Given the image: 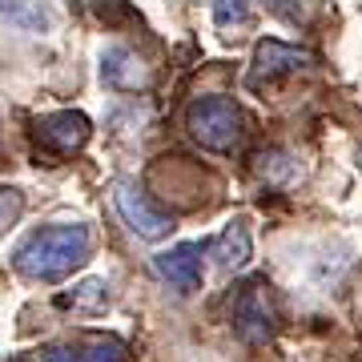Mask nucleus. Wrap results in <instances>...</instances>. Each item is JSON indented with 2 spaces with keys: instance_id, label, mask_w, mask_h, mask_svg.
<instances>
[{
  "instance_id": "obj_1",
  "label": "nucleus",
  "mask_w": 362,
  "mask_h": 362,
  "mask_svg": "<svg viewBox=\"0 0 362 362\" xmlns=\"http://www.w3.org/2000/svg\"><path fill=\"white\" fill-rule=\"evenodd\" d=\"M93 250V233L85 226H45L33 230L13 250L16 274H25L33 282H57L81 266Z\"/></svg>"
},
{
  "instance_id": "obj_2",
  "label": "nucleus",
  "mask_w": 362,
  "mask_h": 362,
  "mask_svg": "<svg viewBox=\"0 0 362 362\" xmlns=\"http://www.w3.org/2000/svg\"><path fill=\"white\" fill-rule=\"evenodd\" d=\"M185 121H189V133L214 153L233 149L242 137V109L230 97H197Z\"/></svg>"
},
{
  "instance_id": "obj_3",
  "label": "nucleus",
  "mask_w": 362,
  "mask_h": 362,
  "mask_svg": "<svg viewBox=\"0 0 362 362\" xmlns=\"http://www.w3.org/2000/svg\"><path fill=\"white\" fill-rule=\"evenodd\" d=\"M233 330L246 338V342H266L274 334L270 286L262 282V278L238 286V294H233Z\"/></svg>"
},
{
  "instance_id": "obj_4",
  "label": "nucleus",
  "mask_w": 362,
  "mask_h": 362,
  "mask_svg": "<svg viewBox=\"0 0 362 362\" xmlns=\"http://www.w3.org/2000/svg\"><path fill=\"white\" fill-rule=\"evenodd\" d=\"M113 206H117V214H121V221H125L137 238H145V242H157V238H165V233L173 230V221H169L161 209L149 206V197H145L137 185H129V181H117Z\"/></svg>"
},
{
  "instance_id": "obj_5",
  "label": "nucleus",
  "mask_w": 362,
  "mask_h": 362,
  "mask_svg": "<svg viewBox=\"0 0 362 362\" xmlns=\"http://www.w3.org/2000/svg\"><path fill=\"white\" fill-rule=\"evenodd\" d=\"M153 270L165 278L177 294H194L202 290V242H181L153 258Z\"/></svg>"
},
{
  "instance_id": "obj_6",
  "label": "nucleus",
  "mask_w": 362,
  "mask_h": 362,
  "mask_svg": "<svg viewBox=\"0 0 362 362\" xmlns=\"http://www.w3.org/2000/svg\"><path fill=\"white\" fill-rule=\"evenodd\" d=\"M37 141L45 145V149H52L57 157L77 153L81 145L89 141V117L73 113V109L45 117V121H37Z\"/></svg>"
},
{
  "instance_id": "obj_7",
  "label": "nucleus",
  "mask_w": 362,
  "mask_h": 362,
  "mask_svg": "<svg viewBox=\"0 0 362 362\" xmlns=\"http://www.w3.org/2000/svg\"><path fill=\"white\" fill-rule=\"evenodd\" d=\"M314 57L310 52L294 49V45H286V40H262L258 49H254V69H250V85H262V81H274L282 77V73H294V69H306Z\"/></svg>"
},
{
  "instance_id": "obj_8",
  "label": "nucleus",
  "mask_w": 362,
  "mask_h": 362,
  "mask_svg": "<svg viewBox=\"0 0 362 362\" xmlns=\"http://www.w3.org/2000/svg\"><path fill=\"white\" fill-rule=\"evenodd\" d=\"M45 362H121L125 358V342L117 338H77V342H57L45 346Z\"/></svg>"
},
{
  "instance_id": "obj_9",
  "label": "nucleus",
  "mask_w": 362,
  "mask_h": 362,
  "mask_svg": "<svg viewBox=\"0 0 362 362\" xmlns=\"http://www.w3.org/2000/svg\"><path fill=\"white\" fill-rule=\"evenodd\" d=\"M101 81L109 85V89H141L145 81H149V69L141 65V57L133 49H121V45H113V49H105L101 57Z\"/></svg>"
},
{
  "instance_id": "obj_10",
  "label": "nucleus",
  "mask_w": 362,
  "mask_h": 362,
  "mask_svg": "<svg viewBox=\"0 0 362 362\" xmlns=\"http://www.w3.org/2000/svg\"><path fill=\"white\" fill-rule=\"evenodd\" d=\"M218 258L226 270H242L250 258H254V242H250V226L246 218H233L218 238Z\"/></svg>"
},
{
  "instance_id": "obj_11",
  "label": "nucleus",
  "mask_w": 362,
  "mask_h": 362,
  "mask_svg": "<svg viewBox=\"0 0 362 362\" xmlns=\"http://www.w3.org/2000/svg\"><path fill=\"white\" fill-rule=\"evenodd\" d=\"M21 214H25V197L16 194V189H8V185H0V233H8L21 221Z\"/></svg>"
},
{
  "instance_id": "obj_12",
  "label": "nucleus",
  "mask_w": 362,
  "mask_h": 362,
  "mask_svg": "<svg viewBox=\"0 0 362 362\" xmlns=\"http://www.w3.org/2000/svg\"><path fill=\"white\" fill-rule=\"evenodd\" d=\"M214 21H218L221 33H230V28L250 25V21H254V13H250L246 4H218V8H214Z\"/></svg>"
},
{
  "instance_id": "obj_13",
  "label": "nucleus",
  "mask_w": 362,
  "mask_h": 362,
  "mask_svg": "<svg viewBox=\"0 0 362 362\" xmlns=\"http://www.w3.org/2000/svg\"><path fill=\"white\" fill-rule=\"evenodd\" d=\"M0 21H16V25L45 28L49 13H45V8H21V4H0Z\"/></svg>"
},
{
  "instance_id": "obj_14",
  "label": "nucleus",
  "mask_w": 362,
  "mask_h": 362,
  "mask_svg": "<svg viewBox=\"0 0 362 362\" xmlns=\"http://www.w3.org/2000/svg\"><path fill=\"white\" fill-rule=\"evenodd\" d=\"M101 302H105V286L101 282H85V286H77V294L61 298V306H101Z\"/></svg>"
},
{
  "instance_id": "obj_15",
  "label": "nucleus",
  "mask_w": 362,
  "mask_h": 362,
  "mask_svg": "<svg viewBox=\"0 0 362 362\" xmlns=\"http://www.w3.org/2000/svg\"><path fill=\"white\" fill-rule=\"evenodd\" d=\"M358 165H362V153H358Z\"/></svg>"
}]
</instances>
